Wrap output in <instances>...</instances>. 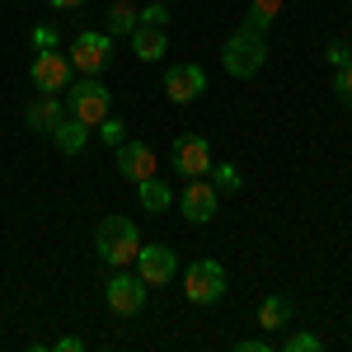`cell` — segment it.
<instances>
[{"mask_svg":"<svg viewBox=\"0 0 352 352\" xmlns=\"http://www.w3.org/2000/svg\"><path fill=\"white\" fill-rule=\"evenodd\" d=\"M263 61H268V33H263V28L244 24V28H235V33L226 38V47H221V66H226V76H235V80L258 76Z\"/></svg>","mask_w":352,"mask_h":352,"instance_id":"6da1fadb","label":"cell"},{"mask_svg":"<svg viewBox=\"0 0 352 352\" xmlns=\"http://www.w3.org/2000/svg\"><path fill=\"white\" fill-rule=\"evenodd\" d=\"M94 249H99V258L109 268H127V263H136V254H141V230L127 217H104L99 230H94Z\"/></svg>","mask_w":352,"mask_h":352,"instance_id":"7a4b0ae2","label":"cell"},{"mask_svg":"<svg viewBox=\"0 0 352 352\" xmlns=\"http://www.w3.org/2000/svg\"><path fill=\"white\" fill-rule=\"evenodd\" d=\"M66 113H71V118H80L85 127H99V122H104V118L113 113V94H109V85L99 80V76L71 80V89H66Z\"/></svg>","mask_w":352,"mask_h":352,"instance_id":"3957f363","label":"cell"},{"mask_svg":"<svg viewBox=\"0 0 352 352\" xmlns=\"http://www.w3.org/2000/svg\"><path fill=\"white\" fill-rule=\"evenodd\" d=\"M184 296H188L192 305H217V300L226 296V268H221L217 258H197V263H188Z\"/></svg>","mask_w":352,"mask_h":352,"instance_id":"277c9868","label":"cell"},{"mask_svg":"<svg viewBox=\"0 0 352 352\" xmlns=\"http://www.w3.org/2000/svg\"><path fill=\"white\" fill-rule=\"evenodd\" d=\"M28 76L38 85V94H66L71 80H76V66H71V56L66 52H38L33 56V66H28Z\"/></svg>","mask_w":352,"mask_h":352,"instance_id":"5b68a950","label":"cell"},{"mask_svg":"<svg viewBox=\"0 0 352 352\" xmlns=\"http://www.w3.org/2000/svg\"><path fill=\"white\" fill-rule=\"evenodd\" d=\"M104 300H109V310H113V315H122V320H132V315H141V305H146V277H141V272L132 277V272L113 268Z\"/></svg>","mask_w":352,"mask_h":352,"instance_id":"8992f818","label":"cell"},{"mask_svg":"<svg viewBox=\"0 0 352 352\" xmlns=\"http://www.w3.org/2000/svg\"><path fill=\"white\" fill-rule=\"evenodd\" d=\"M71 66L80 71V76H99L104 66H109L113 56V38L109 33H76V43H71Z\"/></svg>","mask_w":352,"mask_h":352,"instance_id":"52a82bcc","label":"cell"},{"mask_svg":"<svg viewBox=\"0 0 352 352\" xmlns=\"http://www.w3.org/2000/svg\"><path fill=\"white\" fill-rule=\"evenodd\" d=\"M164 94H169L174 104H197V99L207 94V71H202L197 61L169 66V71H164Z\"/></svg>","mask_w":352,"mask_h":352,"instance_id":"ba28073f","label":"cell"},{"mask_svg":"<svg viewBox=\"0 0 352 352\" xmlns=\"http://www.w3.org/2000/svg\"><path fill=\"white\" fill-rule=\"evenodd\" d=\"M174 202H179V212H184L188 226H207V221L217 217V207H221V192L212 188V184H202V179H188V188L179 192Z\"/></svg>","mask_w":352,"mask_h":352,"instance_id":"9c48e42d","label":"cell"},{"mask_svg":"<svg viewBox=\"0 0 352 352\" xmlns=\"http://www.w3.org/2000/svg\"><path fill=\"white\" fill-rule=\"evenodd\" d=\"M174 169L184 179H202L212 169V146L207 136H174Z\"/></svg>","mask_w":352,"mask_h":352,"instance_id":"30bf717a","label":"cell"},{"mask_svg":"<svg viewBox=\"0 0 352 352\" xmlns=\"http://www.w3.org/2000/svg\"><path fill=\"white\" fill-rule=\"evenodd\" d=\"M136 263H141V277H146V287H164V282H174V272H179V258H174V249H164V244H141V254H136Z\"/></svg>","mask_w":352,"mask_h":352,"instance_id":"8fae6325","label":"cell"},{"mask_svg":"<svg viewBox=\"0 0 352 352\" xmlns=\"http://www.w3.org/2000/svg\"><path fill=\"white\" fill-rule=\"evenodd\" d=\"M118 174L132 179V184L151 179V174H155V151H151L146 141H122V146H118Z\"/></svg>","mask_w":352,"mask_h":352,"instance_id":"7c38bea8","label":"cell"},{"mask_svg":"<svg viewBox=\"0 0 352 352\" xmlns=\"http://www.w3.org/2000/svg\"><path fill=\"white\" fill-rule=\"evenodd\" d=\"M24 118H28V127H33V132H47V136H52L56 122L66 118V104H61V94H38V99L28 104Z\"/></svg>","mask_w":352,"mask_h":352,"instance_id":"4fadbf2b","label":"cell"},{"mask_svg":"<svg viewBox=\"0 0 352 352\" xmlns=\"http://www.w3.org/2000/svg\"><path fill=\"white\" fill-rule=\"evenodd\" d=\"M132 52L141 56V61H160V56L169 52L164 28L160 24H141V19H136V28H132Z\"/></svg>","mask_w":352,"mask_h":352,"instance_id":"5bb4252c","label":"cell"},{"mask_svg":"<svg viewBox=\"0 0 352 352\" xmlns=\"http://www.w3.org/2000/svg\"><path fill=\"white\" fill-rule=\"evenodd\" d=\"M52 141H56V151H61V155H80L85 146H89V127H85L80 118H71V113H66V118L56 122Z\"/></svg>","mask_w":352,"mask_h":352,"instance_id":"9a60e30c","label":"cell"},{"mask_svg":"<svg viewBox=\"0 0 352 352\" xmlns=\"http://www.w3.org/2000/svg\"><path fill=\"white\" fill-rule=\"evenodd\" d=\"M136 202H141L151 217H160V212H169V207H174V192H169V184H164V179H155V174H151V179H141V184H136Z\"/></svg>","mask_w":352,"mask_h":352,"instance_id":"2e32d148","label":"cell"},{"mask_svg":"<svg viewBox=\"0 0 352 352\" xmlns=\"http://www.w3.org/2000/svg\"><path fill=\"white\" fill-rule=\"evenodd\" d=\"M263 329H287V320H292V300L287 296H263V305H258V315H254Z\"/></svg>","mask_w":352,"mask_h":352,"instance_id":"e0dca14e","label":"cell"},{"mask_svg":"<svg viewBox=\"0 0 352 352\" xmlns=\"http://www.w3.org/2000/svg\"><path fill=\"white\" fill-rule=\"evenodd\" d=\"M207 174H212V188H217V192H240L244 188V179H240V169H235V164H217V160H212Z\"/></svg>","mask_w":352,"mask_h":352,"instance_id":"ac0fdd59","label":"cell"},{"mask_svg":"<svg viewBox=\"0 0 352 352\" xmlns=\"http://www.w3.org/2000/svg\"><path fill=\"white\" fill-rule=\"evenodd\" d=\"M132 28H136V10L122 5V0H113L109 5V33L118 38V33H132Z\"/></svg>","mask_w":352,"mask_h":352,"instance_id":"d6986e66","label":"cell"},{"mask_svg":"<svg viewBox=\"0 0 352 352\" xmlns=\"http://www.w3.org/2000/svg\"><path fill=\"white\" fill-rule=\"evenodd\" d=\"M277 10H282V0H254L244 24H249V28H263V33H268V24L277 19Z\"/></svg>","mask_w":352,"mask_h":352,"instance_id":"ffe728a7","label":"cell"},{"mask_svg":"<svg viewBox=\"0 0 352 352\" xmlns=\"http://www.w3.org/2000/svg\"><path fill=\"white\" fill-rule=\"evenodd\" d=\"M99 136H104V141H109V146H122V141H127V127H122V122H118V118H104V122H99Z\"/></svg>","mask_w":352,"mask_h":352,"instance_id":"44dd1931","label":"cell"},{"mask_svg":"<svg viewBox=\"0 0 352 352\" xmlns=\"http://www.w3.org/2000/svg\"><path fill=\"white\" fill-rule=\"evenodd\" d=\"M136 19H141V24H160V28H164V24H169V10H164V0H151V5H146Z\"/></svg>","mask_w":352,"mask_h":352,"instance_id":"7402d4cb","label":"cell"},{"mask_svg":"<svg viewBox=\"0 0 352 352\" xmlns=\"http://www.w3.org/2000/svg\"><path fill=\"white\" fill-rule=\"evenodd\" d=\"M329 61H333V71H343V66H352V47L348 43H343V38H338V43H329Z\"/></svg>","mask_w":352,"mask_h":352,"instance_id":"603a6c76","label":"cell"},{"mask_svg":"<svg viewBox=\"0 0 352 352\" xmlns=\"http://www.w3.org/2000/svg\"><path fill=\"white\" fill-rule=\"evenodd\" d=\"M320 348H324V343H320L315 333H292V338H287V352H320Z\"/></svg>","mask_w":352,"mask_h":352,"instance_id":"cb8c5ba5","label":"cell"},{"mask_svg":"<svg viewBox=\"0 0 352 352\" xmlns=\"http://www.w3.org/2000/svg\"><path fill=\"white\" fill-rule=\"evenodd\" d=\"M33 47H38V52H52V47H56V28L52 24H38V28H33Z\"/></svg>","mask_w":352,"mask_h":352,"instance_id":"d4e9b609","label":"cell"},{"mask_svg":"<svg viewBox=\"0 0 352 352\" xmlns=\"http://www.w3.org/2000/svg\"><path fill=\"white\" fill-rule=\"evenodd\" d=\"M333 89H338V99H343V104L352 109V66H343V71L333 76Z\"/></svg>","mask_w":352,"mask_h":352,"instance_id":"484cf974","label":"cell"},{"mask_svg":"<svg viewBox=\"0 0 352 352\" xmlns=\"http://www.w3.org/2000/svg\"><path fill=\"white\" fill-rule=\"evenodd\" d=\"M235 352H268V343H254V338H244V343H235Z\"/></svg>","mask_w":352,"mask_h":352,"instance_id":"4316f807","label":"cell"},{"mask_svg":"<svg viewBox=\"0 0 352 352\" xmlns=\"http://www.w3.org/2000/svg\"><path fill=\"white\" fill-rule=\"evenodd\" d=\"M80 348H85L80 338H61V343H56V352H80Z\"/></svg>","mask_w":352,"mask_h":352,"instance_id":"83f0119b","label":"cell"},{"mask_svg":"<svg viewBox=\"0 0 352 352\" xmlns=\"http://www.w3.org/2000/svg\"><path fill=\"white\" fill-rule=\"evenodd\" d=\"M47 5H52V10H80L85 0H47Z\"/></svg>","mask_w":352,"mask_h":352,"instance_id":"f1b7e54d","label":"cell"}]
</instances>
